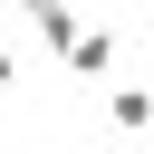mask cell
<instances>
[{"label": "cell", "instance_id": "7a4b0ae2", "mask_svg": "<svg viewBox=\"0 0 154 154\" xmlns=\"http://www.w3.org/2000/svg\"><path fill=\"white\" fill-rule=\"evenodd\" d=\"M58 67H77V77H106V67H116V38H106V29H77Z\"/></svg>", "mask_w": 154, "mask_h": 154}, {"label": "cell", "instance_id": "6da1fadb", "mask_svg": "<svg viewBox=\"0 0 154 154\" xmlns=\"http://www.w3.org/2000/svg\"><path fill=\"white\" fill-rule=\"evenodd\" d=\"M106 125H116V135H154V87H144V77H116V87H106Z\"/></svg>", "mask_w": 154, "mask_h": 154}, {"label": "cell", "instance_id": "3957f363", "mask_svg": "<svg viewBox=\"0 0 154 154\" xmlns=\"http://www.w3.org/2000/svg\"><path fill=\"white\" fill-rule=\"evenodd\" d=\"M77 29H87L77 10H38V38H48V58H67V38H77Z\"/></svg>", "mask_w": 154, "mask_h": 154}, {"label": "cell", "instance_id": "277c9868", "mask_svg": "<svg viewBox=\"0 0 154 154\" xmlns=\"http://www.w3.org/2000/svg\"><path fill=\"white\" fill-rule=\"evenodd\" d=\"M10 77H19V58H10V38H0V87H10Z\"/></svg>", "mask_w": 154, "mask_h": 154}, {"label": "cell", "instance_id": "5b68a950", "mask_svg": "<svg viewBox=\"0 0 154 154\" xmlns=\"http://www.w3.org/2000/svg\"><path fill=\"white\" fill-rule=\"evenodd\" d=\"M19 10H29V19H38V10H67V0H19Z\"/></svg>", "mask_w": 154, "mask_h": 154}]
</instances>
